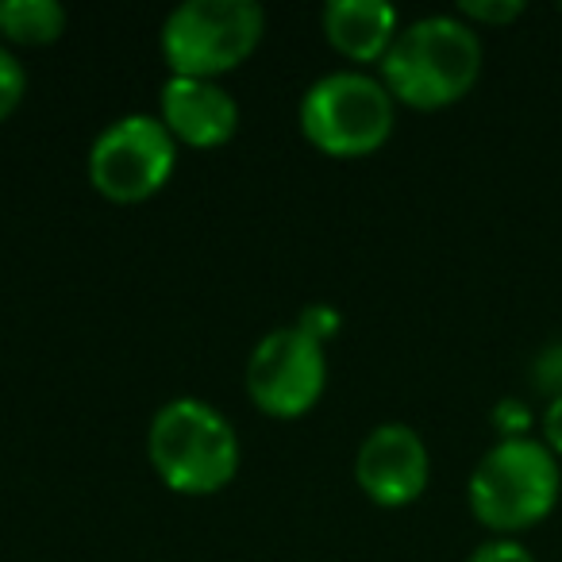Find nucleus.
<instances>
[{"label": "nucleus", "mask_w": 562, "mask_h": 562, "mask_svg": "<svg viewBox=\"0 0 562 562\" xmlns=\"http://www.w3.org/2000/svg\"><path fill=\"white\" fill-rule=\"evenodd\" d=\"M378 70L397 104L436 112L474 89L482 74V40L462 16H420L401 27Z\"/></svg>", "instance_id": "1"}, {"label": "nucleus", "mask_w": 562, "mask_h": 562, "mask_svg": "<svg viewBox=\"0 0 562 562\" xmlns=\"http://www.w3.org/2000/svg\"><path fill=\"white\" fill-rule=\"evenodd\" d=\"M147 459L173 493L209 497L239 474V436L209 401L173 397L150 416Z\"/></svg>", "instance_id": "2"}, {"label": "nucleus", "mask_w": 562, "mask_h": 562, "mask_svg": "<svg viewBox=\"0 0 562 562\" xmlns=\"http://www.w3.org/2000/svg\"><path fill=\"white\" fill-rule=\"evenodd\" d=\"M562 470L539 439H501L470 474V513L497 536L536 528L559 505Z\"/></svg>", "instance_id": "3"}, {"label": "nucleus", "mask_w": 562, "mask_h": 562, "mask_svg": "<svg viewBox=\"0 0 562 562\" xmlns=\"http://www.w3.org/2000/svg\"><path fill=\"white\" fill-rule=\"evenodd\" d=\"M301 135L328 158H367L382 150L397 124V101L367 70H331L297 104Z\"/></svg>", "instance_id": "4"}, {"label": "nucleus", "mask_w": 562, "mask_h": 562, "mask_svg": "<svg viewBox=\"0 0 562 562\" xmlns=\"http://www.w3.org/2000/svg\"><path fill=\"white\" fill-rule=\"evenodd\" d=\"M266 32L255 0H186L166 16L158 47L173 78H212L243 66Z\"/></svg>", "instance_id": "5"}, {"label": "nucleus", "mask_w": 562, "mask_h": 562, "mask_svg": "<svg viewBox=\"0 0 562 562\" xmlns=\"http://www.w3.org/2000/svg\"><path fill=\"white\" fill-rule=\"evenodd\" d=\"M178 166V139L147 112H127L104 124L89 147L86 170L101 196L116 204L150 201Z\"/></svg>", "instance_id": "6"}, {"label": "nucleus", "mask_w": 562, "mask_h": 562, "mask_svg": "<svg viewBox=\"0 0 562 562\" xmlns=\"http://www.w3.org/2000/svg\"><path fill=\"white\" fill-rule=\"evenodd\" d=\"M243 385L258 413L273 416V420H297V416L313 413L316 401L324 397L328 351L313 336H305L297 324L273 328L250 351Z\"/></svg>", "instance_id": "7"}, {"label": "nucleus", "mask_w": 562, "mask_h": 562, "mask_svg": "<svg viewBox=\"0 0 562 562\" xmlns=\"http://www.w3.org/2000/svg\"><path fill=\"white\" fill-rule=\"evenodd\" d=\"M431 454L420 431L408 424H378L355 451V482L374 505L405 508L428 490Z\"/></svg>", "instance_id": "8"}, {"label": "nucleus", "mask_w": 562, "mask_h": 562, "mask_svg": "<svg viewBox=\"0 0 562 562\" xmlns=\"http://www.w3.org/2000/svg\"><path fill=\"white\" fill-rule=\"evenodd\" d=\"M158 120L178 143L196 150L224 147L239 132V101L212 78H166Z\"/></svg>", "instance_id": "9"}, {"label": "nucleus", "mask_w": 562, "mask_h": 562, "mask_svg": "<svg viewBox=\"0 0 562 562\" xmlns=\"http://www.w3.org/2000/svg\"><path fill=\"white\" fill-rule=\"evenodd\" d=\"M324 40L347 63H382L401 32V16L390 0H328L321 12Z\"/></svg>", "instance_id": "10"}, {"label": "nucleus", "mask_w": 562, "mask_h": 562, "mask_svg": "<svg viewBox=\"0 0 562 562\" xmlns=\"http://www.w3.org/2000/svg\"><path fill=\"white\" fill-rule=\"evenodd\" d=\"M66 9L58 0H0V35L20 47H47L63 40Z\"/></svg>", "instance_id": "11"}, {"label": "nucleus", "mask_w": 562, "mask_h": 562, "mask_svg": "<svg viewBox=\"0 0 562 562\" xmlns=\"http://www.w3.org/2000/svg\"><path fill=\"white\" fill-rule=\"evenodd\" d=\"M27 93V70L4 43H0V124L20 109Z\"/></svg>", "instance_id": "12"}, {"label": "nucleus", "mask_w": 562, "mask_h": 562, "mask_svg": "<svg viewBox=\"0 0 562 562\" xmlns=\"http://www.w3.org/2000/svg\"><path fill=\"white\" fill-rule=\"evenodd\" d=\"M524 12L520 0H462L459 4V16L467 20V24H513L516 16Z\"/></svg>", "instance_id": "13"}, {"label": "nucleus", "mask_w": 562, "mask_h": 562, "mask_svg": "<svg viewBox=\"0 0 562 562\" xmlns=\"http://www.w3.org/2000/svg\"><path fill=\"white\" fill-rule=\"evenodd\" d=\"M490 420H493V428L501 431V439H528L531 408L524 405V401H516V397H505V401H497V405H493Z\"/></svg>", "instance_id": "14"}, {"label": "nucleus", "mask_w": 562, "mask_h": 562, "mask_svg": "<svg viewBox=\"0 0 562 562\" xmlns=\"http://www.w3.org/2000/svg\"><path fill=\"white\" fill-rule=\"evenodd\" d=\"M293 324H297L305 336H313L316 344H328V339H336L339 328H344V321H339V313L331 305H305Z\"/></svg>", "instance_id": "15"}, {"label": "nucleus", "mask_w": 562, "mask_h": 562, "mask_svg": "<svg viewBox=\"0 0 562 562\" xmlns=\"http://www.w3.org/2000/svg\"><path fill=\"white\" fill-rule=\"evenodd\" d=\"M467 562H536V559H531L528 547L516 543L513 536H497V539H490V543L474 547Z\"/></svg>", "instance_id": "16"}, {"label": "nucleus", "mask_w": 562, "mask_h": 562, "mask_svg": "<svg viewBox=\"0 0 562 562\" xmlns=\"http://www.w3.org/2000/svg\"><path fill=\"white\" fill-rule=\"evenodd\" d=\"M536 385H539V390L551 393V401L562 397V344L539 355V362H536Z\"/></svg>", "instance_id": "17"}, {"label": "nucleus", "mask_w": 562, "mask_h": 562, "mask_svg": "<svg viewBox=\"0 0 562 562\" xmlns=\"http://www.w3.org/2000/svg\"><path fill=\"white\" fill-rule=\"evenodd\" d=\"M543 443L551 447V454H562V397H554L543 413Z\"/></svg>", "instance_id": "18"}]
</instances>
